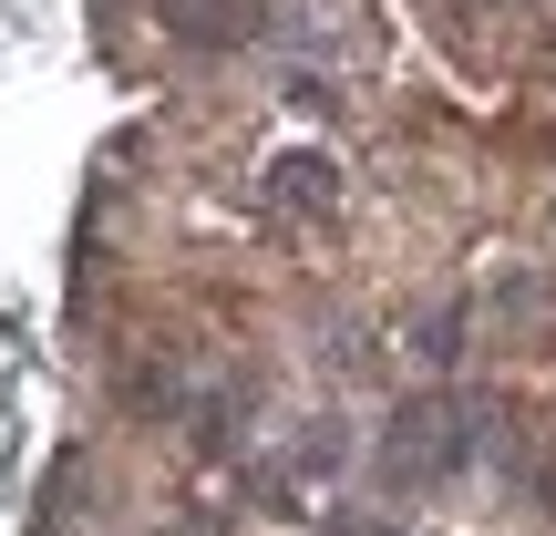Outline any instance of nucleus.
<instances>
[{
    "label": "nucleus",
    "instance_id": "1",
    "mask_svg": "<svg viewBox=\"0 0 556 536\" xmlns=\"http://www.w3.org/2000/svg\"><path fill=\"white\" fill-rule=\"evenodd\" d=\"M464 454H475V434H464V413H454V402H413V413L392 423V444H381L392 485H433V475H454Z\"/></svg>",
    "mask_w": 556,
    "mask_h": 536
},
{
    "label": "nucleus",
    "instance_id": "2",
    "mask_svg": "<svg viewBox=\"0 0 556 536\" xmlns=\"http://www.w3.org/2000/svg\"><path fill=\"white\" fill-rule=\"evenodd\" d=\"M278 186H289L299 207H330V165H319V155H289V165H278Z\"/></svg>",
    "mask_w": 556,
    "mask_h": 536
},
{
    "label": "nucleus",
    "instance_id": "3",
    "mask_svg": "<svg viewBox=\"0 0 556 536\" xmlns=\"http://www.w3.org/2000/svg\"><path fill=\"white\" fill-rule=\"evenodd\" d=\"M340 536H402V526H371V516H351V526H340Z\"/></svg>",
    "mask_w": 556,
    "mask_h": 536
}]
</instances>
